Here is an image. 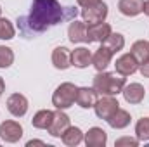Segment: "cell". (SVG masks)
I'll return each instance as SVG.
<instances>
[{"label":"cell","mask_w":149,"mask_h":147,"mask_svg":"<svg viewBox=\"0 0 149 147\" xmlns=\"http://www.w3.org/2000/svg\"><path fill=\"white\" fill-rule=\"evenodd\" d=\"M78 10L73 7H61L57 0H33L31 3V12L28 17L17 19L19 26L23 28L24 33H43L49 28L63 23L64 19H73L76 17Z\"/></svg>","instance_id":"6da1fadb"},{"label":"cell","mask_w":149,"mask_h":147,"mask_svg":"<svg viewBox=\"0 0 149 147\" xmlns=\"http://www.w3.org/2000/svg\"><path fill=\"white\" fill-rule=\"evenodd\" d=\"M125 85L127 83H125V78L121 74L118 76L116 73H102V71H99V74L94 76V88L101 95H113L114 97V95L121 94Z\"/></svg>","instance_id":"7a4b0ae2"},{"label":"cell","mask_w":149,"mask_h":147,"mask_svg":"<svg viewBox=\"0 0 149 147\" xmlns=\"http://www.w3.org/2000/svg\"><path fill=\"white\" fill-rule=\"evenodd\" d=\"M76 90H78V87L74 83H70V81L61 83L56 88V92L52 94V104H54V107L56 109H63V111L71 107L74 104V101H76Z\"/></svg>","instance_id":"3957f363"},{"label":"cell","mask_w":149,"mask_h":147,"mask_svg":"<svg viewBox=\"0 0 149 147\" xmlns=\"http://www.w3.org/2000/svg\"><path fill=\"white\" fill-rule=\"evenodd\" d=\"M94 109H95L97 118H101V119H106V121H108L113 114L120 109V104H118V101H116L113 95H104L102 99H97V102H95Z\"/></svg>","instance_id":"277c9868"},{"label":"cell","mask_w":149,"mask_h":147,"mask_svg":"<svg viewBox=\"0 0 149 147\" xmlns=\"http://www.w3.org/2000/svg\"><path fill=\"white\" fill-rule=\"evenodd\" d=\"M81 17L83 21L88 24H95V23H102L106 17H108V5L104 2H99L92 7H85L81 10Z\"/></svg>","instance_id":"5b68a950"},{"label":"cell","mask_w":149,"mask_h":147,"mask_svg":"<svg viewBox=\"0 0 149 147\" xmlns=\"http://www.w3.org/2000/svg\"><path fill=\"white\" fill-rule=\"evenodd\" d=\"M23 137V126L17 123V121H3L0 123V139L3 142H9V144H14L17 142L19 139Z\"/></svg>","instance_id":"8992f818"},{"label":"cell","mask_w":149,"mask_h":147,"mask_svg":"<svg viewBox=\"0 0 149 147\" xmlns=\"http://www.w3.org/2000/svg\"><path fill=\"white\" fill-rule=\"evenodd\" d=\"M68 126H70V116H68L66 112H63V109H57L54 112V119H52L50 126L47 128V132H49L52 137L59 139V137L66 132Z\"/></svg>","instance_id":"52a82bcc"},{"label":"cell","mask_w":149,"mask_h":147,"mask_svg":"<svg viewBox=\"0 0 149 147\" xmlns=\"http://www.w3.org/2000/svg\"><path fill=\"white\" fill-rule=\"evenodd\" d=\"M139 66H141V64L137 62V59H135L132 54H123V55L118 57L116 62H114L116 73L121 74V76H130V74H134L139 69Z\"/></svg>","instance_id":"ba28073f"},{"label":"cell","mask_w":149,"mask_h":147,"mask_svg":"<svg viewBox=\"0 0 149 147\" xmlns=\"http://www.w3.org/2000/svg\"><path fill=\"white\" fill-rule=\"evenodd\" d=\"M113 33L111 26L108 24V23H95V24H88L87 26V37H88V43H92V42H104L106 38L109 37Z\"/></svg>","instance_id":"9c48e42d"},{"label":"cell","mask_w":149,"mask_h":147,"mask_svg":"<svg viewBox=\"0 0 149 147\" xmlns=\"http://www.w3.org/2000/svg\"><path fill=\"white\" fill-rule=\"evenodd\" d=\"M7 109L12 116L21 118L28 112V99L23 94H12L7 99Z\"/></svg>","instance_id":"30bf717a"},{"label":"cell","mask_w":149,"mask_h":147,"mask_svg":"<svg viewBox=\"0 0 149 147\" xmlns=\"http://www.w3.org/2000/svg\"><path fill=\"white\" fill-rule=\"evenodd\" d=\"M97 92H95V88L92 87V88H88V87H81V88H78L76 90V104L80 106V107H83V109H90V107H94L95 106V102H97Z\"/></svg>","instance_id":"8fae6325"},{"label":"cell","mask_w":149,"mask_h":147,"mask_svg":"<svg viewBox=\"0 0 149 147\" xmlns=\"http://www.w3.org/2000/svg\"><path fill=\"white\" fill-rule=\"evenodd\" d=\"M125 101L128 104H141L144 101V95H146V90L141 83H130V85H125L123 90H121Z\"/></svg>","instance_id":"7c38bea8"},{"label":"cell","mask_w":149,"mask_h":147,"mask_svg":"<svg viewBox=\"0 0 149 147\" xmlns=\"http://www.w3.org/2000/svg\"><path fill=\"white\" fill-rule=\"evenodd\" d=\"M68 37L70 42L73 43H88V37H87V23L83 21H71L70 28H68Z\"/></svg>","instance_id":"4fadbf2b"},{"label":"cell","mask_w":149,"mask_h":147,"mask_svg":"<svg viewBox=\"0 0 149 147\" xmlns=\"http://www.w3.org/2000/svg\"><path fill=\"white\" fill-rule=\"evenodd\" d=\"M83 140H85L87 147H104L106 142H108V133H106L102 128L94 126V128H90V130L85 133Z\"/></svg>","instance_id":"5bb4252c"},{"label":"cell","mask_w":149,"mask_h":147,"mask_svg":"<svg viewBox=\"0 0 149 147\" xmlns=\"http://www.w3.org/2000/svg\"><path fill=\"white\" fill-rule=\"evenodd\" d=\"M111 59H113V52H109L104 45H101L95 54L92 55V66L97 69V71H104L109 64H111Z\"/></svg>","instance_id":"9a60e30c"},{"label":"cell","mask_w":149,"mask_h":147,"mask_svg":"<svg viewBox=\"0 0 149 147\" xmlns=\"http://www.w3.org/2000/svg\"><path fill=\"white\" fill-rule=\"evenodd\" d=\"M52 64L57 69H68L71 66V52L66 47H57L52 52Z\"/></svg>","instance_id":"2e32d148"},{"label":"cell","mask_w":149,"mask_h":147,"mask_svg":"<svg viewBox=\"0 0 149 147\" xmlns=\"http://www.w3.org/2000/svg\"><path fill=\"white\" fill-rule=\"evenodd\" d=\"M118 9L127 17H135L144 9V0H120Z\"/></svg>","instance_id":"e0dca14e"},{"label":"cell","mask_w":149,"mask_h":147,"mask_svg":"<svg viewBox=\"0 0 149 147\" xmlns=\"http://www.w3.org/2000/svg\"><path fill=\"white\" fill-rule=\"evenodd\" d=\"M88 64H92V54L87 47H78L71 52V66L74 68H87Z\"/></svg>","instance_id":"ac0fdd59"},{"label":"cell","mask_w":149,"mask_h":147,"mask_svg":"<svg viewBox=\"0 0 149 147\" xmlns=\"http://www.w3.org/2000/svg\"><path fill=\"white\" fill-rule=\"evenodd\" d=\"M83 137H85V135H83V132H81L78 126H68L66 132L61 135L63 142L68 147H74V146H78V144H81Z\"/></svg>","instance_id":"d6986e66"},{"label":"cell","mask_w":149,"mask_h":147,"mask_svg":"<svg viewBox=\"0 0 149 147\" xmlns=\"http://www.w3.org/2000/svg\"><path fill=\"white\" fill-rule=\"evenodd\" d=\"M52 119H54V111L42 109V111H38L37 114L33 116L31 125H33L35 128H38V130H47V128L50 126Z\"/></svg>","instance_id":"ffe728a7"},{"label":"cell","mask_w":149,"mask_h":147,"mask_svg":"<svg viewBox=\"0 0 149 147\" xmlns=\"http://www.w3.org/2000/svg\"><path fill=\"white\" fill-rule=\"evenodd\" d=\"M130 119H132V118H130V112H128V111L118 109L111 118L108 119V123H109V126L114 128V130H121V128H127V126L130 125Z\"/></svg>","instance_id":"44dd1931"},{"label":"cell","mask_w":149,"mask_h":147,"mask_svg":"<svg viewBox=\"0 0 149 147\" xmlns=\"http://www.w3.org/2000/svg\"><path fill=\"white\" fill-rule=\"evenodd\" d=\"M130 54L137 59L139 64L149 61V42L148 40H139V42H135V43L132 45Z\"/></svg>","instance_id":"7402d4cb"},{"label":"cell","mask_w":149,"mask_h":147,"mask_svg":"<svg viewBox=\"0 0 149 147\" xmlns=\"http://www.w3.org/2000/svg\"><path fill=\"white\" fill-rule=\"evenodd\" d=\"M102 45H104L109 52H113V55H114L116 52H120V50L125 47V37L120 35V33H111L109 37L102 42Z\"/></svg>","instance_id":"603a6c76"},{"label":"cell","mask_w":149,"mask_h":147,"mask_svg":"<svg viewBox=\"0 0 149 147\" xmlns=\"http://www.w3.org/2000/svg\"><path fill=\"white\" fill-rule=\"evenodd\" d=\"M135 135L139 142H148L149 140V118H141L135 125Z\"/></svg>","instance_id":"cb8c5ba5"},{"label":"cell","mask_w":149,"mask_h":147,"mask_svg":"<svg viewBox=\"0 0 149 147\" xmlns=\"http://www.w3.org/2000/svg\"><path fill=\"white\" fill-rule=\"evenodd\" d=\"M14 62V52L12 49L5 47V45H0V68L5 69V68H10Z\"/></svg>","instance_id":"d4e9b609"},{"label":"cell","mask_w":149,"mask_h":147,"mask_svg":"<svg viewBox=\"0 0 149 147\" xmlns=\"http://www.w3.org/2000/svg\"><path fill=\"white\" fill-rule=\"evenodd\" d=\"M16 35V30L12 26V23L5 17H0V40H10Z\"/></svg>","instance_id":"484cf974"},{"label":"cell","mask_w":149,"mask_h":147,"mask_svg":"<svg viewBox=\"0 0 149 147\" xmlns=\"http://www.w3.org/2000/svg\"><path fill=\"white\" fill-rule=\"evenodd\" d=\"M139 146V139H132V137H121L114 142V147H137Z\"/></svg>","instance_id":"4316f807"},{"label":"cell","mask_w":149,"mask_h":147,"mask_svg":"<svg viewBox=\"0 0 149 147\" xmlns=\"http://www.w3.org/2000/svg\"><path fill=\"white\" fill-rule=\"evenodd\" d=\"M78 2V5L80 7H92V5H95V3H99V2H102V0H76Z\"/></svg>","instance_id":"83f0119b"},{"label":"cell","mask_w":149,"mask_h":147,"mask_svg":"<svg viewBox=\"0 0 149 147\" xmlns=\"http://www.w3.org/2000/svg\"><path fill=\"white\" fill-rule=\"evenodd\" d=\"M139 71H141V74H142L144 78H149V61L142 62V64L139 66Z\"/></svg>","instance_id":"f1b7e54d"},{"label":"cell","mask_w":149,"mask_h":147,"mask_svg":"<svg viewBox=\"0 0 149 147\" xmlns=\"http://www.w3.org/2000/svg\"><path fill=\"white\" fill-rule=\"evenodd\" d=\"M26 146H28V147H31V146H45V144H43L42 140H30V142H28Z\"/></svg>","instance_id":"f546056e"},{"label":"cell","mask_w":149,"mask_h":147,"mask_svg":"<svg viewBox=\"0 0 149 147\" xmlns=\"http://www.w3.org/2000/svg\"><path fill=\"white\" fill-rule=\"evenodd\" d=\"M142 12H144V14L149 17V0H146V2H144V9H142Z\"/></svg>","instance_id":"4dcf8cb0"},{"label":"cell","mask_w":149,"mask_h":147,"mask_svg":"<svg viewBox=\"0 0 149 147\" xmlns=\"http://www.w3.org/2000/svg\"><path fill=\"white\" fill-rule=\"evenodd\" d=\"M3 90H5V81H3V78L0 76V95L3 94Z\"/></svg>","instance_id":"1f68e13d"},{"label":"cell","mask_w":149,"mask_h":147,"mask_svg":"<svg viewBox=\"0 0 149 147\" xmlns=\"http://www.w3.org/2000/svg\"><path fill=\"white\" fill-rule=\"evenodd\" d=\"M0 14H2V9H0Z\"/></svg>","instance_id":"d6a6232c"}]
</instances>
